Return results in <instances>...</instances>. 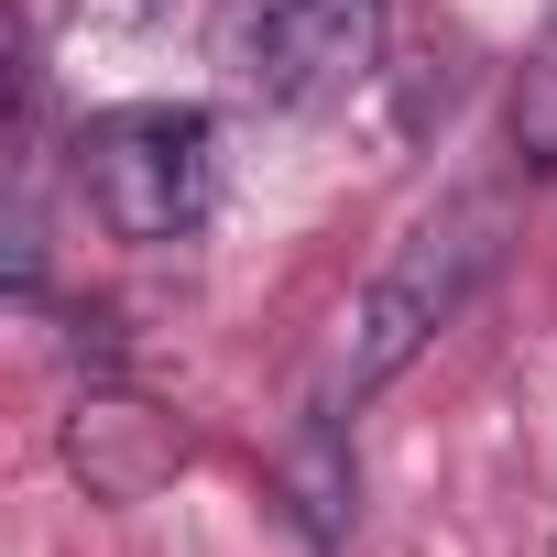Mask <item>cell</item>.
<instances>
[{"label":"cell","instance_id":"6da1fadb","mask_svg":"<svg viewBox=\"0 0 557 557\" xmlns=\"http://www.w3.org/2000/svg\"><path fill=\"white\" fill-rule=\"evenodd\" d=\"M492 262H503V197H459V208H437L426 230H405L394 240V262L372 273V285L350 296V318L329 329V361H318V405L329 416H350V405H372L481 285H492Z\"/></svg>","mask_w":557,"mask_h":557},{"label":"cell","instance_id":"52a82bcc","mask_svg":"<svg viewBox=\"0 0 557 557\" xmlns=\"http://www.w3.org/2000/svg\"><path fill=\"white\" fill-rule=\"evenodd\" d=\"M240 12H262V0H240Z\"/></svg>","mask_w":557,"mask_h":557},{"label":"cell","instance_id":"7a4b0ae2","mask_svg":"<svg viewBox=\"0 0 557 557\" xmlns=\"http://www.w3.org/2000/svg\"><path fill=\"white\" fill-rule=\"evenodd\" d=\"M66 175L88 197V219L132 251H164L208 219L219 197V121L186 110V99H132V110H99L77 121L66 143Z\"/></svg>","mask_w":557,"mask_h":557},{"label":"cell","instance_id":"3957f363","mask_svg":"<svg viewBox=\"0 0 557 557\" xmlns=\"http://www.w3.org/2000/svg\"><path fill=\"white\" fill-rule=\"evenodd\" d=\"M240 55L273 110H329L383 66V0H262L240 12Z\"/></svg>","mask_w":557,"mask_h":557},{"label":"cell","instance_id":"5b68a950","mask_svg":"<svg viewBox=\"0 0 557 557\" xmlns=\"http://www.w3.org/2000/svg\"><path fill=\"white\" fill-rule=\"evenodd\" d=\"M273 503H285V524H296L307 546H339V535H350V513H361L350 416H329V405H307V416H296V437L273 448Z\"/></svg>","mask_w":557,"mask_h":557},{"label":"cell","instance_id":"277c9868","mask_svg":"<svg viewBox=\"0 0 557 557\" xmlns=\"http://www.w3.org/2000/svg\"><path fill=\"white\" fill-rule=\"evenodd\" d=\"M175 459H186V437H175L143 394H121V383H88V394H77V416H66V470H77L99 503H143L153 481H175Z\"/></svg>","mask_w":557,"mask_h":557},{"label":"cell","instance_id":"8992f818","mask_svg":"<svg viewBox=\"0 0 557 557\" xmlns=\"http://www.w3.org/2000/svg\"><path fill=\"white\" fill-rule=\"evenodd\" d=\"M513 164L557 175V45L524 55V77H513Z\"/></svg>","mask_w":557,"mask_h":557}]
</instances>
